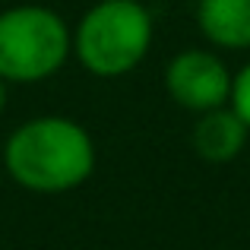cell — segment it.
Masks as SVG:
<instances>
[{
    "instance_id": "6da1fadb",
    "label": "cell",
    "mask_w": 250,
    "mask_h": 250,
    "mask_svg": "<svg viewBox=\"0 0 250 250\" xmlns=\"http://www.w3.org/2000/svg\"><path fill=\"white\" fill-rule=\"evenodd\" d=\"M3 174L29 193L54 196L83 187L98 165L92 133L76 117L38 114L16 124L3 140Z\"/></svg>"
},
{
    "instance_id": "7a4b0ae2",
    "label": "cell",
    "mask_w": 250,
    "mask_h": 250,
    "mask_svg": "<svg viewBox=\"0 0 250 250\" xmlns=\"http://www.w3.org/2000/svg\"><path fill=\"white\" fill-rule=\"evenodd\" d=\"M155 19L143 0H95L73 25V57L95 80H124L149 57Z\"/></svg>"
},
{
    "instance_id": "3957f363",
    "label": "cell",
    "mask_w": 250,
    "mask_h": 250,
    "mask_svg": "<svg viewBox=\"0 0 250 250\" xmlns=\"http://www.w3.org/2000/svg\"><path fill=\"white\" fill-rule=\"evenodd\" d=\"M73 57V25L44 3L0 10V80L35 85L57 76Z\"/></svg>"
},
{
    "instance_id": "277c9868",
    "label": "cell",
    "mask_w": 250,
    "mask_h": 250,
    "mask_svg": "<svg viewBox=\"0 0 250 250\" xmlns=\"http://www.w3.org/2000/svg\"><path fill=\"white\" fill-rule=\"evenodd\" d=\"M231 76L234 70L215 48H184L171 54L162 83L177 108L190 111V114H203V111L228 104Z\"/></svg>"
},
{
    "instance_id": "5b68a950",
    "label": "cell",
    "mask_w": 250,
    "mask_h": 250,
    "mask_svg": "<svg viewBox=\"0 0 250 250\" xmlns=\"http://www.w3.org/2000/svg\"><path fill=\"white\" fill-rule=\"evenodd\" d=\"M193 130H190V146L209 165H228L234 162L250 143V130L244 127L238 114L231 111V104L193 114Z\"/></svg>"
},
{
    "instance_id": "8992f818",
    "label": "cell",
    "mask_w": 250,
    "mask_h": 250,
    "mask_svg": "<svg viewBox=\"0 0 250 250\" xmlns=\"http://www.w3.org/2000/svg\"><path fill=\"white\" fill-rule=\"evenodd\" d=\"M193 22L215 51H250V0H196Z\"/></svg>"
},
{
    "instance_id": "52a82bcc",
    "label": "cell",
    "mask_w": 250,
    "mask_h": 250,
    "mask_svg": "<svg viewBox=\"0 0 250 250\" xmlns=\"http://www.w3.org/2000/svg\"><path fill=\"white\" fill-rule=\"evenodd\" d=\"M228 104H231V111L241 117V121H244V127L250 130V61L244 63V67H238V70H234Z\"/></svg>"
},
{
    "instance_id": "ba28073f",
    "label": "cell",
    "mask_w": 250,
    "mask_h": 250,
    "mask_svg": "<svg viewBox=\"0 0 250 250\" xmlns=\"http://www.w3.org/2000/svg\"><path fill=\"white\" fill-rule=\"evenodd\" d=\"M6 95H10V85L0 80V114H3V108H6Z\"/></svg>"
},
{
    "instance_id": "9c48e42d",
    "label": "cell",
    "mask_w": 250,
    "mask_h": 250,
    "mask_svg": "<svg viewBox=\"0 0 250 250\" xmlns=\"http://www.w3.org/2000/svg\"><path fill=\"white\" fill-rule=\"evenodd\" d=\"M0 190H3V168H0Z\"/></svg>"
}]
</instances>
